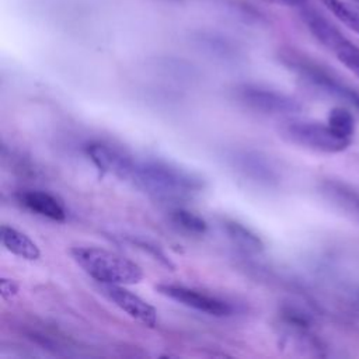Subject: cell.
<instances>
[{"mask_svg": "<svg viewBox=\"0 0 359 359\" xmlns=\"http://www.w3.org/2000/svg\"><path fill=\"white\" fill-rule=\"evenodd\" d=\"M129 180L161 202L188 201L203 189V180L199 175L161 160L135 161Z\"/></svg>", "mask_w": 359, "mask_h": 359, "instance_id": "obj_1", "label": "cell"}, {"mask_svg": "<svg viewBox=\"0 0 359 359\" xmlns=\"http://www.w3.org/2000/svg\"><path fill=\"white\" fill-rule=\"evenodd\" d=\"M70 255L74 262L98 283L135 285L144 276L136 262L100 247H73Z\"/></svg>", "mask_w": 359, "mask_h": 359, "instance_id": "obj_2", "label": "cell"}, {"mask_svg": "<svg viewBox=\"0 0 359 359\" xmlns=\"http://www.w3.org/2000/svg\"><path fill=\"white\" fill-rule=\"evenodd\" d=\"M280 136L289 143L311 151L335 154L346 150L351 139L339 136L328 123L313 121H290L280 128Z\"/></svg>", "mask_w": 359, "mask_h": 359, "instance_id": "obj_3", "label": "cell"}, {"mask_svg": "<svg viewBox=\"0 0 359 359\" xmlns=\"http://www.w3.org/2000/svg\"><path fill=\"white\" fill-rule=\"evenodd\" d=\"M282 60L290 70L299 74V77L314 90L328 97L346 101L355 107L358 105L359 93H356L353 88L346 86L344 81H341L338 77L330 73L325 67L294 52L283 53Z\"/></svg>", "mask_w": 359, "mask_h": 359, "instance_id": "obj_4", "label": "cell"}, {"mask_svg": "<svg viewBox=\"0 0 359 359\" xmlns=\"http://www.w3.org/2000/svg\"><path fill=\"white\" fill-rule=\"evenodd\" d=\"M236 97L247 108L266 115H293L303 108L296 98L257 84L237 87Z\"/></svg>", "mask_w": 359, "mask_h": 359, "instance_id": "obj_5", "label": "cell"}, {"mask_svg": "<svg viewBox=\"0 0 359 359\" xmlns=\"http://www.w3.org/2000/svg\"><path fill=\"white\" fill-rule=\"evenodd\" d=\"M156 289L160 294L185 307L194 309L196 311H201L213 317H229L234 311V307L229 302L192 287H187L182 285H172V283H161V285H157Z\"/></svg>", "mask_w": 359, "mask_h": 359, "instance_id": "obj_6", "label": "cell"}, {"mask_svg": "<svg viewBox=\"0 0 359 359\" xmlns=\"http://www.w3.org/2000/svg\"><path fill=\"white\" fill-rule=\"evenodd\" d=\"M101 285V292L122 311H125L129 317L135 318L140 324L153 328L157 324V311L156 309L125 287V285Z\"/></svg>", "mask_w": 359, "mask_h": 359, "instance_id": "obj_7", "label": "cell"}, {"mask_svg": "<svg viewBox=\"0 0 359 359\" xmlns=\"http://www.w3.org/2000/svg\"><path fill=\"white\" fill-rule=\"evenodd\" d=\"M229 160L236 171L255 184L272 187L279 180L278 171L272 163L261 153L252 150H234L230 153Z\"/></svg>", "mask_w": 359, "mask_h": 359, "instance_id": "obj_8", "label": "cell"}, {"mask_svg": "<svg viewBox=\"0 0 359 359\" xmlns=\"http://www.w3.org/2000/svg\"><path fill=\"white\" fill-rule=\"evenodd\" d=\"M84 151L101 174H114L122 180L130 178L135 160L122 150L102 142H91L84 146Z\"/></svg>", "mask_w": 359, "mask_h": 359, "instance_id": "obj_9", "label": "cell"}, {"mask_svg": "<svg viewBox=\"0 0 359 359\" xmlns=\"http://www.w3.org/2000/svg\"><path fill=\"white\" fill-rule=\"evenodd\" d=\"M320 192L334 208L359 223V189L341 180H324L320 184Z\"/></svg>", "mask_w": 359, "mask_h": 359, "instance_id": "obj_10", "label": "cell"}, {"mask_svg": "<svg viewBox=\"0 0 359 359\" xmlns=\"http://www.w3.org/2000/svg\"><path fill=\"white\" fill-rule=\"evenodd\" d=\"M300 17L310 31V34L327 49L335 52L339 46H342L348 39L338 31V28L331 24L330 20H327L320 11H317L313 7H309L307 4L302 7Z\"/></svg>", "mask_w": 359, "mask_h": 359, "instance_id": "obj_11", "label": "cell"}, {"mask_svg": "<svg viewBox=\"0 0 359 359\" xmlns=\"http://www.w3.org/2000/svg\"><path fill=\"white\" fill-rule=\"evenodd\" d=\"M18 201L28 210L42 217H46L55 222L66 220V210L63 205L53 195L45 191H36V189L22 191L18 195Z\"/></svg>", "mask_w": 359, "mask_h": 359, "instance_id": "obj_12", "label": "cell"}, {"mask_svg": "<svg viewBox=\"0 0 359 359\" xmlns=\"http://www.w3.org/2000/svg\"><path fill=\"white\" fill-rule=\"evenodd\" d=\"M0 237H1V244L6 247L7 251L13 252L17 257L34 261L41 257L39 247L31 240L25 233L3 224L0 229Z\"/></svg>", "mask_w": 359, "mask_h": 359, "instance_id": "obj_13", "label": "cell"}, {"mask_svg": "<svg viewBox=\"0 0 359 359\" xmlns=\"http://www.w3.org/2000/svg\"><path fill=\"white\" fill-rule=\"evenodd\" d=\"M223 229L231 243L238 248L247 252H261L264 250V241L250 227L236 220H224Z\"/></svg>", "mask_w": 359, "mask_h": 359, "instance_id": "obj_14", "label": "cell"}, {"mask_svg": "<svg viewBox=\"0 0 359 359\" xmlns=\"http://www.w3.org/2000/svg\"><path fill=\"white\" fill-rule=\"evenodd\" d=\"M198 42L208 53L216 57H220L223 60L237 59L238 56V49L234 46V43L222 35L212 34V32L201 34L198 36Z\"/></svg>", "mask_w": 359, "mask_h": 359, "instance_id": "obj_15", "label": "cell"}, {"mask_svg": "<svg viewBox=\"0 0 359 359\" xmlns=\"http://www.w3.org/2000/svg\"><path fill=\"white\" fill-rule=\"evenodd\" d=\"M325 8L334 14L344 25L359 34V4L345 3L344 0H320Z\"/></svg>", "mask_w": 359, "mask_h": 359, "instance_id": "obj_16", "label": "cell"}, {"mask_svg": "<svg viewBox=\"0 0 359 359\" xmlns=\"http://www.w3.org/2000/svg\"><path fill=\"white\" fill-rule=\"evenodd\" d=\"M327 123L337 132L339 136L345 139H351L355 132V119L353 115L342 107H335L328 114Z\"/></svg>", "mask_w": 359, "mask_h": 359, "instance_id": "obj_17", "label": "cell"}, {"mask_svg": "<svg viewBox=\"0 0 359 359\" xmlns=\"http://www.w3.org/2000/svg\"><path fill=\"white\" fill-rule=\"evenodd\" d=\"M171 220L174 224L192 234H205L208 231V223L201 216L182 208H177L171 212Z\"/></svg>", "mask_w": 359, "mask_h": 359, "instance_id": "obj_18", "label": "cell"}, {"mask_svg": "<svg viewBox=\"0 0 359 359\" xmlns=\"http://www.w3.org/2000/svg\"><path fill=\"white\" fill-rule=\"evenodd\" d=\"M334 53L348 70H351L353 74L359 77V46H356L353 42L348 39Z\"/></svg>", "mask_w": 359, "mask_h": 359, "instance_id": "obj_19", "label": "cell"}, {"mask_svg": "<svg viewBox=\"0 0 359 359\" xmlns=\"http://www.w3.org/2000/svg\"><path fill=\"white\" fill-rule=\"evenodd\" d=\"M132 243L135 244V245H137L139 248H142L143 251H146V252H149L151 257H154L156 259H158L161 264H164L165 266H170V268H174V265L171 264V261L165 257V254L157 247V245H154L153 243H150V241H146V240H132Z\"/></svg>", "mask_w": 359, "mask_h": 359, "instance_id": "obj_20", "label": "cell"}, {"mask_svg": "<svg viewBox=\"0 0 359 359\" xmlns=\"http://www.w3.org/2000/svg\"><path fill=\"white\" fill-rule=\"evenodd\" d=\"M0 293H1V297L6 299V300L14 297L18 293V283L13 279L1 278V280H0Z\"/></svg>", "mask_w": 359, "mask_h": 359, "instance_id": "obj_21", "label": "cell"}, {"mask_svg": "<svg viewBox=\"0 0 359 359\" xmlns=\"http://www.w3.org/2000/svg\"><path fill=\"white\" fill-rule=\"evenodd\" d=\"M269 4L285 6V7H303L307 4V0H262Z\"/></svg>", "mask_w": 359, "mask_h": 359, "instance_id": "obj_22", "label": "cell"}, {"mask_svg": "<svg viewBox=\"0 0 359 359\" xmlns=\"http://www.w3.org/2000/svg\"><path fill=\"white\" fill-rule=\"evenodd\" d=\"M170 1H180V0H170Z\"/></svg>", "mask_w": 359, "mask_h": 359, "instance_id": "obj_23", "label": "cell"}, {"mask_svg": "<svg viewBox=\"0 0 359 359\" xmlns=\"http://www.w3.org/2000/svg\"><path fill=\"white\" fill-rule=\"evenodd\" d=\"M356 108H359V102H358V105H356Z\"/></svg>", "mask_w": 359, "mask_h": 359, "instance_id": "obj_24", "label": "cell"}, {"mask_svg": "<svg viewBox=\"0 0 359 359\" xmlns=\"http://www.w3.org/2000/svg\"><path fill=\"white\" fill-rule=\"evenodd\" d=\"M355 1H356V3H358V4H359V0H355Z\"/></svg>", "mask_w": 359, "mask_h": 359, "instance_id": "obj_25", "label": "cell"}]
</instances>
